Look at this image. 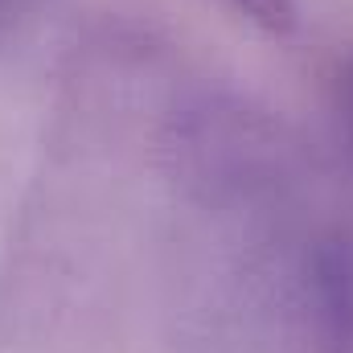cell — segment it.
Listing matches in <instances>:
<instances>
[{
	"instance_id": "6da1fadb",
	"label": "cell",
	"mask_w": 353,
	"mask_h": 353,
	"mask_svg": "<svg viewBox=\"0 0 353 353\" xmlns=\"http://www.w3.org/2000/svg\"><path fill=\"white\" fill-rule=\"evenodd\" d=\"M234 4L267 33H288L296 25V0H234Z\"/></svg>"
}]
</instances>
